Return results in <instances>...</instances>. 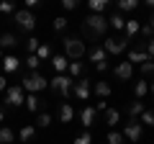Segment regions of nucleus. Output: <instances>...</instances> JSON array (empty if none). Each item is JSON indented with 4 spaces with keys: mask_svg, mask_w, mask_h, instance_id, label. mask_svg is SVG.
Returning a JSON list of instances; mask_svg holds the SVG:
<instances>
[{
    "mask_svg": "<svg viewBox=\"0 0 154 144\" xmlns=\"http://www.w3.org/2000/svg\"><path fill=\"white\" fill-rule=\"evenodd\" d=\"M108 31V18L105 16H98V13H90L88 18L82 21V36L85 39H98Z\"/></svg>",
    "mask_w": 154,
    "mask_h": 144,
    "instance_id": "1",
    "label": "nucleus"
},
{
    "mask_svg": "<svg viewBox=\"0 0 154 144\" xmlns=\"http://www.w3.org/2000/svg\"><path fill=\"white\" fill-rule=\"evenodd\" d=\"M62 44H64V57L72 62H80V57H85V41L77 39V36H64L62 39Z\"/></svg>",
    "mask_w": 154,
    "mask_h": 144,
    "instance_id": "2",
    "label": "nucleus"
},
{
    "mask_svg": "<svg viewBox=\"0 0 154 144\" xmlns=\"http://www.w3.org/2000/svg\"><path fill=\"white\" fill-rule=\"evenodd\" d=\"M46 85H49V80H46L44 75H38V72H31L28 77H23V80H21V88H23V90H28V93H33V95L41 93Z\"/></svg>",
    "mask_w": 154,
    "mask_h": 144,
    "instance_id": "3",
    "label": "nucleus"
},
{
    "mask_svg": "<svg viewBox=\"0 0 154 144\" xmlns=\"http://www.w3.org/2000/svg\"><path fill=\"white\" fill-rule=\"evenodd\" d=\"M49 85H51V90H54V93H59L62 98H67V95L72 93V88H75V80L67 77V75H57Z\"/></svg>",
    "mask_w": 154,
    "mask_h": 144,
    "instance_id": "4",
    "label": "nucleus"
},
{
    "mask_svg": "<svg viewBox=\"0 0 154 144\" xmlns=\"http://www.w3.org/2000/svg\"><path fill=\"white\" fill-rule=\"evenodd\" d=\"M13 21H16V26L21 28V31H33L36 28V16H33L31 11H16V16H13Z\"/></svg>",
    "mask_w": 154,
    "mask_h": 144,
    "instance_id": "5",
    "label": "nucleus"
},
{
    "mask_svg": "<svg viewBox=\"0 0 154 144\" xmlns=\"http://www.w3.org/2000/svg\"><path fill=\"white\" fill-rule=\"evenodd\" d=\"M3 103H5V105H16V108L23 105V103H26V98H23V88H21V85H11V88L5 90V100H3Z\"/></svg>",
    "mask_w": 154,
    "mask_h": 144,
    "instance_id": "6",
    "label": "nucleus"
},
{
    "mask_svg": "<svg viewBox=\"0 0 154 144\" xmlns=\"http://www.w3.org/2000/svg\"><path fill=\"white\" fill-rule=\"evenodd\" d=\"M141 134H144V129H141V121H136V118H131V121H128L126 126H123V136H126L128 142H134V144H139Z\"/></svg>",
    "mask_w": 154,
    "mask_h": 144,
    "instance_id": "7",
    "label": "nucleus"
},
{
    "mask_svg": "<svg viewBox=\"0 0 154 144\" xmlns=\"http://www.w3.org/2000/svg\"><path fill=\"white\" fill-rule=\"evenodd\" d=\"M126 44L128 41L126 39H105L103 41V49H105V54H121V52H126Z\"/></svg>",
    "mask_w": 154,
    "mask_h": 144,
    "instance_id": "8",
    "label": "nucleus"
},
{
    "mask_svg": "<svg viewBox=\"0 0 154 144\" xmlns=\"http://www.w3.org/2000/svg\"><path fill=\"white\" fill-rule=\"evenodd\" d=\"M95 118H98V108H95V105H85L82 113H80V121H82V126L90 129V126L95 124Z\"/></svg>",
    "mask_w": 154,
    "mask_h": 144,
    "instance_id": "9",
    "label": "nucleus"
},
{
    "mask_svg": "<svg viewBox=\"0 0 154 144\" xmlns=\"http://www.w3.org/2000/svg\"><path fill=\"white\" fill-rule=\"evenodd\" d=\"M72 93H75L80 100H88V98H90V80H88V77L77 80V85L72 88Z\"/></svg>",
    "mask_w": 154,
    "mask_h": 144,
    "instance_id": "10",
    "label": "nucleus"
},
{
    "mask_svg": "<svg viewBox=\"0 0 154 144\" xmlns=\"http://www.w3.org/2000/svg\"><path fill=\"white\" fill-rule=\"evenodd\" d=\"M113 72H116V77H118V80H131V75H134V64H131V62H118Z\"/></svg>",
    "mask_w": 154,
    "mask_h": 144,
    "instance_id": "11",
    "label": "nucleus"
},
{
    "mask_svg": "<svg viewBox=\"0 0 154 144\" xmlns=\"http://www.w3.org/2000/svg\"><path fill=\"white\" fill-rule=\"evenodd\" d=\"M51 67H54L57 75H62L64 70H69V59H67L64 54H54V57H51Z\"/></svg>",
    "mask_w": 154,
    "mask_h": 144,
    "instance_id": "12",
    "label": "nucleus"
},
{
    "mask_svg": "<svg viewBox=\"0 0 154 144\" xmlns=\"http://www.w3.org/2000/svg\"><path fill=\"white\" fill-rule=\"evenodd\" d=\"M72 118H75V108H72L69 103H62L59 105V121L62 124H69Z\"/></svg>",
    "mask_w": 154,
    "mask_h": 144,
    "instance_id": "13",
    "label": "nucleus"
},
{
    "mask_svg": "<svg viewBox=\"0 0 154 144\" xmlns=\"http://www.w3.org/2000/svg\"><path fill=\"white\" fill-rule=\"evenodd\" d=\"M23 105H26V108H28V111H31V113H36L38 108L44 105V100H41V98H36V95H33V93H28V98H26V103H23Z\"/></svg>",
    "mask_w": 154,
    "mask_h": 144,
    "instance_id": "14",
    "label": "nucleus"
},
{
    "mask_svg": "<svg viewBox=\"0 0 154 144\" xmlns=\"http://www.w3.org/2000/svg\"><path fill=\"white\" fill-rule=\"evenodd\" d=\"M105 57H108V54H105V49H103V46H95V49L90 52V62H93L95 67H98V64H103V62H105Z\"/></svg>",
    "mask_w": 154,
    "mask_h": 144,
    "instance_id": "15",
    "label": "nucleus"
},
{
    "mask_svg": "<svg viewBox=\"0 0 154 144\" xmlns=\"http://www.w3.org/2000/svg\"><path fill=\"white\" fill-rule=\"evenodd\" d=\"M95 95H98L100 100H105L110 95V85L105 83V80H98V83H95Z\"/></svg>",
    "mask_w": 154,
    "mask_h": 144,
    "instance_id": "16",
    "label": "nucleus"
},
{
    "mask_svg": "<svg viewBox=\"0 0 154 144\" xmlns=\"http://www.w3.org/2000/svg\"><path fill=\"white\" fill-rule=\"evenodd\" d=\"M108 26H113L116 31H123V28H126V18H123L121 13H113V16L108 18Z\"/></svg>",
    "mask_w": 154,
    "mask_h": 144,
    "instance_id": "17",
    "label": "nucleus"
},
{
    "mask_svg": "<svg viewBox=\"0 0 154 144\" xmlns=\"http://www.w3.org/2000/svg\"><path fill=\"white\" fill-rule=\"evenodd\" d=\"M128 62H131V64H134V62L144 64V62H149V54H146V52H139V49H131V52H128Z\"/></svg>",
    "mask_w": 154,
    "mask_h": 144,
    "instance_id": "18",
    "label": "nucleus"
},
{
    "mask_svg": "<svg viewBox=\"0 0 154 144\" xmlns=\"http://www.w3.org/2000/svg\"><path fill=\"white\" fill-rule=\"evenodd\" d=\"M0 46H3V49H13V46H18L16 33H3V36H0Z\"/></svg>",
    "mask_w": 154,
    "mask_h": 144,
    "instance_id": "19",
    "label": "nucleus"
},
{
    "mask_svg": "<svg viewBox=\"0 0 154 144\" xmlns=\"http://www.w3.org/2000/svg\"><path fill=\"white\" fill-rule=\"evenodd\" d=\"M118 121H121V113L116 108H105V124L108 126H118Z\"/></svg>",
    "mask_w": 154,
    "mask_h": 144,
    "instance_id": "20",
    "label": "nucleus"
},
{
    "mask_svg": "<svg viewBox=\"0 0 154 144\" xmlns=\"http://www.w3.org/2000/svg\"><path fill=\"white\" fill-rule=\"evenodd\" d=\"M123 31H126V41H131V36L141 31V26H139V21H131V18H128V21H126V28H123Z\"/></svg>",
    "mask_w": 154,
    "mask_h": 144,
    "instance_id": "21",
    "label": "nucleus"
},
{
    "mask_svg": "<svg viewBox=\"0 0 154 144\" xmlns=\"http://www.w3.org/2000/svg\"><path fill=\"white\" fill-rule=\"evenodd\" d=\"M144 111H146V108H144V103H141V100H134V103H128V116H131V118L141 116Z\"/></svg>",
    "mask_w": 154,
    "mask_h": 144,
    "instance_id": "22",
    "label": "nucleus"
},
{
    "mask_svg": "<svg viewBox=\"0 0 154 144\" xmlns=\"http://www.w3.org/2000/svg\"><path fill=\"white\" fill-rule=\"evenodd\" d=\"M13 142H16V134L8 126H0V144H13Z\"/></svg>",
    "mask_w": 154,
    "mask_h": 144,
    "instance_id": "23",
    "label": "nucleus"
},
{
    "mask_svg": "<svg viewBox=\"0 0 154 144\" xmlns=\"http://www.w3.org/2000/svg\"><path fill=\"white\" fill-rule=\"evenodd\" d=\"M105 8H108V0H90V13H98V16H103Z\"/></svg>",
    "mask_w": 154,
    "mask_h": 144,
    "instance_id": "24",
    "label": "nucleus"
},
{
    "mask_svg": "<svg viewBox=\"0 0 154 144\" xmlns=\"http://www.w3.org/2000/svg\"><path fill=\"white\" fill-rule=\"evenodd\" d=\"M18 64H21V62H18L16 57H5V59H3V70H5V72H16Z\"/></svg>",
    "mask_w": 154,
    "mask_h": 144,
    "instance_id": "25",
    "label": "nucleus"
},
{
    "mask_svg": "<svg viewBox=\"0 0 154 144\" xmlns=\"http://www.w3.org/2000/svg\"><path fill=\"white\" fill-rule=\"evenodd\" d=\"M134 93H136V98L141 100L144 95L149 93V83H144V80H139V83H136V88H134Z\"/></svg>",
    "mask_w": 154,
    "mask_h": 144,
    "instance_id": "26",
    "label": "nucleus"
},
{
    "mask_svg": "<svg viewBox=\"0 0 154 144\" xmlns=\"http://www.w3.org/2000/svg\"><path fill=\"white\" fill-rule=\"evenodd\" d=\"M136 8H139V3H136V0H118V11H136Z\"/></svg>",
    "mask_w": 154,
    "mask_h": 144,
    "instance_id": "27",
    "label": "nucleus"
},
{
    "mask_svg": "<svg viewBox=\"0 0 154 144\" xmlns=\"http://www.w3.org/2000/svg\"><path fill=\"white\" fill-rule=\"evenodd\" d=\"M33 134H36V126H23L21 129V142H31Z\"/></svg>",
    "mask_w": 154,
    "mask_h": 144,
    "instance_id": "28",
    "label": "nucleus"
},
{
    "mask_svg": "<svg viewBox=\"0 0 154 144\" xmlns=\"http://www.w3.org/2000/svg\"><path fill=\"white\" fill-rule=\"evenodd\" d=\"M36 57H38V59H51V46L49 44H41L38 52H36Z\"/></svg>",
    "mask_w": 154,
    "mask_h": 144,
    "instance_id": "29",
    "label": "nucleus"
},
{
    "mask_svg": "<svg viewBox=\"0 0 154 144\" xmlns=\"http://www.w3.org/2000/svg\"><path fill=\"white\" fill-rule=\"evenodd\" d=\"M38 64H41V59H38L36 54H28V59H26V67H28V70L36 72V70H38Z\"/></svg>",
    "mask_w": 154,
    "mask_h": 144,
    "instance_id": "30",
    "label": "nucleus"
},
{
    "mask_svg": "<svg viewBox=\"0 0 154 144\" xmlns=\"http://www.w3.org/2000/svg\"><path fill=\"white\" fill-rule=\"evenodd\" d=\"M36 126H41V129L51 126V116H49V113H38V118H36Z\"/></svg>",
    "mask_w": 154,
    "mask_h": 144,
    "instance_id": "31",
    "label": "nucleus"
},
{
    "mask_svg": "<svg viewBox=\"0 0 154 144\" xmlns=\"http://www.w3.org/2000/svg\"><path fill=\"white\" fill-rule=\"evenodd\" d=\"M141 124H146V126H154V108H149V111L141 113Z\"/></svg>",
    "mask_w": 154,
    "mask_h": 144,
    "instance_id": "32",
    "label": "nucleus"
},
{
    "mask_svg": "<svg viewBox=\"0 0 154 144\" xmlns=\"http://www.w3.org/2000/svg\"><path fill=\"white\" fill-rule=\"evenodd\" d=\"M141 75H144V77H152V75H154V62L152 59L141 64Z\"/></svg>",
    "mask_w": 154,
    "mask_h": 144,
    "instance_id": "33",
    "label": "nucleus"
},
{
    "mask_svg": "<svg viewBox=\"0 0 154 144\" xmlns=\"http://www.w3.org/2000/svg\"><path fill=\"white\" fill-rule=\"evenodd\" d=\"M51 26H54V31H64V28H67V18L64 16H57Z\"/></svg>",
    "mask_w": 154,
    "mask_h": 144,
    "instance_id": "34",
    "label": "nucleus"
},
{
    "mask_svg": "<svg viewBox=\"0 0 154 144\" xmlns=\"http://www.w3.org/2000/svg\"><path fill=\"white\" fill-rule=\"evenodd\" d=\"M108 144H123V134L121 131H110L108 134Z\"/></svg>",
    "mask_w": 154,
    "mask_h": 144,
    "instance_id": "35",
    "label": "nucleus"
},
{
    "mask_svg": "<svg viewBox=\"0 0 154 144\" xmlns=\"http://www.w3.org/2000/svg\"><path fill=\"white\" fill-rule=\"evenodd\" d=\"M75 144H93V136H90V131H82L80 136H75Z\"/></svg>",
    "mask_w": 154,
    "mask_h": 144,
    "instance_id": "36",
    "label": "nucleus"
},
{
    "mask_svg": "<svg viewBox=\"0 0 154 144\" xmlns=\"http://www.w3.org/2000/svg\"><path fill=\"white\" fill-rule=\"evenodd\" d=\"M38 46H41V44H38V39H28V41H26L28 54H36V52H38Z\"/></svg>",
    "mask_w": 154,
    "mask_h": 144,
    "instance_id": "37",
    "label": "nucleus"
},
{
    "mask_svg": "<svg viewBox=\"0 0 154 144\" xmlns=\"http://www.w3.org/2000/svg\"><path fill=\"white\" fill-rule=\"evenodd\" d=\"M69 75H72V77L82 75V64H80V62H69Z\"/></svg>",
    "mask_w": 154,
    "mask_h": 144,
    "instance_id": "38",
    "label": "nucleus"
},
{
    "mask_svg": "<svg viewBox=\"0 0 154 144\" xmlns=\"http://www.w3.org/2000/svg\"><path fill=\"white\" fill-rule=\"evenodd\" d=\"M139 33H141V36H146V41L154 39V28H152V26H141V31H139Z\"/></svg>",
    "mask_w": 154,
    "mask_h": 144,
    "instance_id": "39",
    "label": "nucleus"
},
{
    "mask_svg": "<svg viewBox=\"0 0 154 144\" xmlns=\"http://www.w3.org/2000/svg\"><path fill=\"white\" fill-rule=\"evenodd\" d=\"M62 5H64V11H75L77 3H75V0H62Z\"/></svg>",
    "mask_w": 154,
    "mask_h": 144,
    "instance_id": "40",
    "label": "nucleus"
},
{
    "mask_svg": "<svg viewBox=\"0 0 154 144\" xmlns=\"http://www.w3.org/2000/svg\"><path fill=\"white\" fill-rule=\"evenodd\" d=\"M146 54H149V59L154 57V39H149V41H146Z\"/></svg>",
    "mask_w": 154,
    "mask_h": 144,
    "instance_id": "41",
    "label": "nucleus"
},
{
    "mask_svg": "<svg viewBox=\"0 0 154 144\" xmlns=\"http://www.w3.org/2000/svg\"><path fill=\"white\" fill-rule=\"evenodd\" d=\"M11 11H13L11 3H0V13H11Z\"/></svg>",
    "mask_w": 154,
    "mask_h": 144,
    "instance_id": "42",
    "label": "nucleus"
},
{
    "mask_svg": "<svg viewBox=\"0 0 154 144\" xmlns=\"http://www.w3.org/2000/svg\"><path fill=\"white\" fill-rule=\"evenodd\" d=\"M38 5V0H26V11H31V8Z\"/></svg>",
    "mask_w": 154,
    "mask_h": 144,
    "instance_id": "43",
    "label": "nucleus"
},
{
    "mask_svg": "<svg viewBox=\"0 0 154 144\" xmlns=\"http://www.w3.org/2000/svg\"><path fill=\"white\" fill-rule=\"evenodd\" d=\"M3 90H8V80L5 77H0V93H3Z\"/></svg>",
    "mask_w": 154,
    "mask_h": 144,
    "instance_id": "44",
    "label": "nucleus"
},
{
    "mask_svg": "<svg viewBox=\"0 0 154 144\" xmlns=\"http://www.w3.org/2000/svg\"><path fill=\"white\" fill-rule=\"evenodd\" d=\"M149 90H152V95H154V83H152V85H149Z\"/></svg>",
    "mask_w": 154,
    "mask_h": 144,
    "instance_id": "45",
    "label": "nucleus"
},
{
    "mask_svg": "<svg viewBox=\"0 0 154 144\" xmlns=\"http://www.w3.org/2000/svg\"><path fill=\"white\" fill-rule=\"evenodd\" d=\"M3 118H5V113H3V111H0V121H3Z\"/></svg>",
    "mask_w": 154,
    "mask_h": 144,
    "instance_id": "46",
    "label": "nucleus"
},
{
    "mask_svg": "<svg viewBox=\"0 0 154 144\" xmlns=\"http://www.w3.org/2000/svg\"><path fill=\"white\" fill-rule=\"evenodd\" d=\"M149 26H152V28H154V18H152V23H149Z\"/></svg>",
    "mask_w": 154,
    "mask_h": 144,
    "instance_id": "47",
    "label": "nucleus"
}]
</instances>
